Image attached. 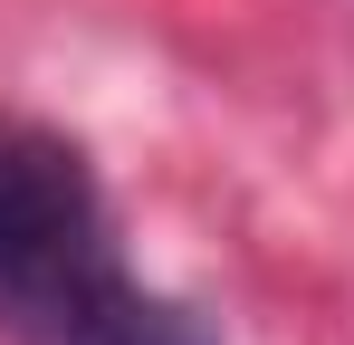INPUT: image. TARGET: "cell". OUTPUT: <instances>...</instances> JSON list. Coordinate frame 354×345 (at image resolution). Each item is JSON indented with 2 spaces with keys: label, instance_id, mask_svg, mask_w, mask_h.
Wrapping results in <instances>:
<instances>
[{
  "label": "cell",
  "instance_id": "obj_1",
  "mask_svg": "<svg viewBox=\"0 0 354 345\" xmlns=\"http://www.w3.org/2000/svg\"><path fill=\"white\" fill-rule=\"evenodd\" d=\"M124 288L134 278L86 154L29 115H0V326L29 345H77Z\"/></svg>",
  "mask_w": 354,
  "mask_h": 345
},
{
  "label": "cell",
  "instance_id": "obj_2",
  "mask_svg": "<svg viewBox=\"0 0 354 345\" xmlns=\"http://www.w3.org/2000/svg\"><path fill=\"white\" fill-rule=\"evenodd\" d=\"M77 345H211V326L192 317V307H173V297H144V288H124L115 307L86 326Z\"/></svg>",
  "mask_w": 354,
  "mask_h": 345
}]
</instances>
